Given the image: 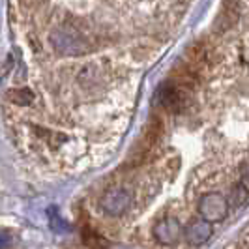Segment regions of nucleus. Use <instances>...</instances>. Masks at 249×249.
I'll return each instance as SVG.
<instances>
[{
  "label": "nucleus",
  "mask_w": 249,
  "mask_h": 249,
  "mask_svg": "<svg viewBox=\"0 0 249 249\" xmlns=\"http://www.w3.org/2000/svg\"><path fill=\"white\" fill-rule=\"evenodd\" d=\"M131 200H133V197H131L129 191H125L122 187H114V189H109L103 195L101 208L105 210V213H109L112 217H120L131 206Z\"/></svg>",
  "instance_id": "7ed1b4c3"
},
{
  "label": "nucleus",
  "mask_w": 249,
  "mask_h": 249,
  "mask_svg": "<svg viewBox=\"0 0 249 249\" xmlns=\"http://www.w3.org/2000/svg\"><path fill=\"white\" fill-rule=\"evenodd\" d=\"M178 234H180V223L176 219H173V217L161 219V221H158L156 227H154V236L163 246L175 244Z\"/></svg>",
  "instance_id": "20e7f679"
},
{
  "label": "nucleus",
  "mask_w": 249,
  "mask_h": 249,
  "mask_svg": "<svg viewBox=\"0 0 249 249\" xmlns=\"http://www.w3.org/2000/svg\"><path fill=\"white\" fill-rule=\"evenodd\" d=\"M199 213L208 223L223 221L229 213V202L221 193H204L199 200Z\"/></svg>",
  "instance_id": "f03ea898"
},
{
  "label": "nucleus",
  "mask_w": 249,
  "mask_h": 249,
  "mask_svg": "<svg viewBox=\"0 0 249 249\" xmlns=\"http://www.w3.org/2000/svg\"><path fill=\"white\" fill-rule=\"evenodd\" d=\"M10 244H12V240L8 238V234H0V249L10 248Z\"/></svg>",
  "instance_id": "1a4fd4ad"
},
{
  "label": "nucleus",
  "mask_w": 249,
  "mask_h": 249,
  "mask_svg": "<svg viewBox=\"0 0 249 249\" xmlns=\"http://www.w3.org/2000/svg\"><path fill=\"white\" fill-rule=\"evenodd\" d=\"M210 236H212V225L208 223L206 219L200 217V219H195V221H191V223L187 225L186 238L189 244L200 246V244H204Z\"/></svg>",
  "instance_id": "39448f33"
},
{
  "label": "nucleus",
  "mask_w": 249,
  "mask_h": 249,
  "mask_svg": "<svg viewBox=\"0 0 249 249\" xmlns=\"http://www.w3.org/2000/svg\"><path fill=\"white\" fill-rule=\"evenodd\" d=\"M189 92L186 87L178 85L176 81H171V83H163L161 87L158 88L156 92V101L161 105L165 111L169 112H180L184 107H186V101L189 98Z\"/></svg>",
  "instance_id": "f257e3e1"
},
{
  "label": "nucleus",
  "mask_w": 249,
  "mask_h": 249,
  "mask_svg": "<svg viewBox=\"0 0 249 249\" xmlns=\"http://www.w3.org/2000/svg\"><path fill=\"white\" fill-rule=\"evenodd\" d=\"M248 197H249V187H248V184H246V180H244V182L236 184V186H234V189L231 191L229 204H232L234 208H238V206H242V204L248 200Z\"/></svg>",
  "instance_id": "423d86ee"
},
{
  "label": "nucleus",
  "mask_w": 249,
  "mask_h": 249,
  "mask_svg": "<svg viewBox=\"0 0 249 249\" xmlns=\"http://www.w3.org/2000/svg\"><path fill=\"white\" fill-rule=\"evenodd\" d=\"M49 223H51V229L54 231V232H64V231H68V225L64 223V219L60 215H56V210L54 208H51L49 210Z\"/></svg>",
  "instance_id": "6e6552de"
},
{
  "label": "nucleus",
  "mask_w": 249,
  "mask_h": 249,
  "mask_svg": "<svg viewBox=\"0 0 249 249\" xmlns=\"http://www.w3.org/2000/svg\"><path fill=\"white\" fill-rule=\"evenodd\" d=\"M8 98H12V101H15L17 105H28L32 100V94H30V90H12L8 94Z\"/></svg>",
  "instance_id": "0eeeda50"
}]
</instances>
